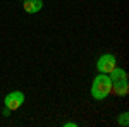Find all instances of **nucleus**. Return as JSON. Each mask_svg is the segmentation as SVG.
<instances>
[{"label": "nucleus", "mask_w": 129, "mask_h": 127, "mask_svg": "<svg viewBox=\"0 0 129 127\" xmlns=\"http://www.w3.org/2000/svg\"><path fill=\"white\" fill-rule=\"evenodd\" d=\"M21 2H22V0H21Z\"/></svg>", "instance_id": "obj_10"}, {"label": "nucleus", "mask_w": 129, "mask_h": 127, "mask_svg": "<svg viewBox=\"0 0 129 127\" xmlns=\"http://www.w3.org/2000/svg\"><path fill=\"white\" fill-rule=\"evenodd\" d=\"M115 67H117V59L112 53L102 55L98 59V62H96V70H98L100 74H110Z\"/></svg>", "instance_id": "obj_2"}, {"label": "nucleus", "mask_w": 129, "mask_h": 127, "mask_svg": "<svg viewBox=\"0 0 129 127\" xmlns=\"http://www.w3.org/2000/svg\"><path fill=\"white\" fill-rule=\"evenodd\" d=\"M43 2L41 0H22V9L28 14H36L38 10H41Z\"/></svg>", "instance_id": "obj_4"}, {"label": "nucleus", "mask_w": 129, "mask_h": 127, "mask_svg": "<svg viewBox=\"0 0 129 127\" xmlns=\"http://www.w3.org/2000/svg\"><path fill=\"white\" fill-rule=\"evenodd\" d=\"M112 76H110V79H112V82H119V81H127V74H126V70L124 69H114L112 72H110Z\"/></svg>", "instance_id": "obj_6"}, {"label": "nucleus", "mask_w": 129, "mask_h": 127, "mask_svg": "<svg viewBox=\"0 0 129 127\" xmlns=\"http://www.w3.org/2000/svg\"><path fill=\"white\" fill-rule=\"evenodd\" d=\"M2 113H4L5 117H9V115H10V110H9L7 107H5V108H4V112H2Z\"/></svg>", "instance_id": "obj_9"}, {"label": "nucleus", "mask_w": 129, "mask_h": 127, "mask_svg": "<svg viewBox=\"0 0 129 127\" xmlns=\"http://www.w3.org/2000/svg\"><path fill=\"white\" fill-rule=\"evenodd\" d=\"M110 93H115L119 96H124L129 93V86H127V81H119V82H112V91Z\"/></svg>", "instance_id": "obj_5"}, {"label": "nucleus", "mask_w": 129, "mask_h": 127, "mask_svg": "<svg viewBox=\"0 0 129 127\" xmlns=\"http://www.w3.org/2000/svg\"><path fill=\"white\" fill-rule=\"evenodd\" d=\"M117 122H119V125H124L127 127V113H122L119 118H117Z\"/></svg>", "instance_id": "obj_7"}, {"label": "nucleus", "mask_w": 129, "mask_h": 127, "mask_svg": "<svg viewBox=\"0 0 129 127\" xmlns=\"http://www.w3.org/2000/svg\"><path fill=\"white\" fill-rule=\"evenodd\" d=\"M78 125V122H66L64 124V127H76Z\"/></svg>", "instance_id": "obj_8"}, {"label": "nucleus", "mask_w": 129, "mask_h": 127, "mask_svg": "<svg viewBox=\"0 0 129 127\" xmlns=\"http://www.w3.org/2000/svg\"><path fill=\"white\" fill-rule=\"evenodd\" d=\"M112 91V79L107 74H98L91 84V96L95 100H105Z\"/></svg>", "instance_id": "obj_1"}, {"label": "nucleus", "mask_w": 129, "mask_h": 127, "mask_svg": "<svg viewBox=\"0 0 129 127\" xmlns=\"http://www.w3.org/2000/svg\"><path fill=\"white\" fill-rule=\"evenodd\" d=\"M4 101H5V107L9 108L10 112H14V110H17L24 103V93L22 91H17V89L16 91H10L9 95L5 96Z\"/></svg>", "instance_id": "obj_3"}]
</instances>
